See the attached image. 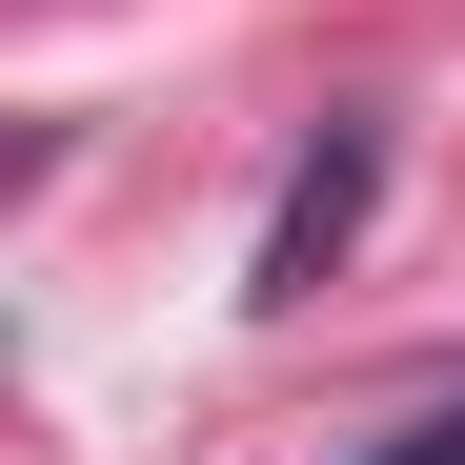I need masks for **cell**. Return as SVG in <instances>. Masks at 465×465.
<instances>
[{
	"instance_id": "obj_1",
	"label": "cell",
	"mask_w": 465,
	"mask_h": 465,
	"mask_svg": "<svg viewBox=\"0 0 465 465\" xmlns=\"http://www.w3.org/2000/svg\"><path fill=\"white\" fill-rule=\"evenodd\" d=\"M344 203H364V142H324V163H303V203H283V243H263V283H303V243H344Z\"/></svg>"
},
{
	"instance_id": "obj_2",
	"label": "cell",
	"mask_w": 465,
	"mask_h": 465,
	"mask_svg": "<svg viewBox=\"0 0 465 465\" xmlns=\"http://www.w3.org/2000/svg\"><path fill=\"white\" fill-rule=\"evenodd\" d=\"M364 465H465V405H425V425H384Z\"/></svg>"
}]
</instances>
